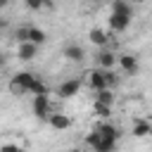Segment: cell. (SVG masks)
<instances>
[{
	"instance_id": "603a6c76",
	"label": "cell",
	"mask_w": 152,
	"mask_h": 152,
	"mask_svg": "<svg viewBox=\"0 0 152 152\" xmlns=\"http://www.w3.org/2000/svg\"><path fill=\"white\" fill-rule=\"evenodd\" d=\"M26 2V7L28 10H33V12H38V10H43L45 5H43V0H24Z\"/></svg>"
},
{
	"instance_id": "7402d4cb",
	"label": "cell",
	"mask_w": 152,
	"mask_h": 152,
	"mask_svg": "<svg viewBox=\"0 0 152 152\" xmlns=\"http://www.w3.org/2000/svg\"><path fill=\"white\" fill-rule=\"evenodd\" d=\"M10 93H12V95H26V90H24V88H21V86H19L14 78L10 81Z\"/></svg>"
},
{
	"instance_id": "8992f818",
	"label": "cell",
	"mask_w": 152,
	"mask_h": 152,
	"mask_svg": "<svg viewBox=\"0 0 152 152\" xmlns=\"http://www.w3.org/2000/svg\"><path fill=\"white\" fill-rule=\"evenodd\" d=\"M62 55H64L69 62H83V59H86V50H83V45H78V43H69Z\"/></svg>"
},
{
	"instance_id": "44dd1931",
	"label": "cell",
	"mask_w": 152,
	"mask_h": 152,
	"mask_svg": "<svg viewBox=\"0 0 152 152\" xmlns=\"http://www.w3.org/2000/svg\"><path fill=\"white\" fill-rule=\"evenodd\" d=\"M0 152H24L21 145H14V142H2L0 145Z\"/></svg>"
},
{
	"instance_id": "7a4b0ae2",
	"label": "cell",
	"mask_w": 152,
	"mask_h": 152,
	"mask_svg": "<svg viewBox=\"0 0 152 152\" xmlns=\"http://www.w3.org/2000/svg\"><path fill=\"white\" fill-rule=\"evenodd\" d=\"M116 64H119V66H121V71H124V74H128V76H135V74H138V69H140L138 57H135V55H128V52L116 55Z\"/></svg>"
},
{
	"instance_id": "8fae6325",
	"label": "cell",
	"mask_w": 152,
	"mask_h": 152,
	"mask_svg": "<svg viewBox=\"0 0 152 152\" xmlns=\"http://www.w3.org/2000/svg\"><path fill=\"white\" fill-rule=\"evenodd\" d=\"M48 124H50L55 131H66V128L71 126V119H69L66 114H59V112H57V114H50V116H48Z\"/></svg>"
},
{
	"instance_id": "cb8c5ba5",
	"label": "cell",
	"mask_w": 152,
	"mask_h": 152,
	"mask_svg": "<svg viewBox=\"0 0 152 152\" xmlns=\"http://www.w3.org/2000/svg\"><path fill=\"white\" fill-rule=\"evenodd\" d=\"M126 2H128V5H142L145 0H126Z\"/></svg>"
},
{
	"instance_id": "30bf717a",
	"label": "cell",
	"mask_w": 152,
	"mask_h": 152,
	"mask_svg": "<svg viewBox=\"0 0 152 152\" xmlns=\"http://www.w3.org/2000/svg\"><path fill=\"white\" fill-rule=\"evenodd\" d=\"M12 78H14V81L26 90V93H31V88H33V83H36V78H38V76H36V74H31V71H19V74H14Z\"/></svg>"
},
{
	"instance_id": "ac0fdd59",
	"label": "cell",
	"mask_w": 152,
	"mask_h": 152,
	"mask_svg": "<svg viewBox=\"0 0 152 152\" xmlns=\"http://www.w3.org/2000/svg\"><path fill=\"white\" fill-rule=\"evenodd\" d=\"M93 114L100 116V119H109V116H112V107L100 104V102H93Z\"/></svg>"
},
{
	"instance_id": "6da1fadb",
	"label": "cell",
	"mask_w": 152,
	"mask_h": 152,
	"mask_svg": "<svg viewBox=\"0 0 152 152\" xmlns=\"http://www.w3.org/2000/svg\"><path fill=\"white\" fill-rule=\"evenodd\" d=\"M86 145H88L93 152H114V150H116V142L109 140V138H104V135H100L97 131H90V133L86 135Z\"/></svg>"
},
{
	"instance_id": "83f0119b",
	"label": "cell",
	"mask_w": 152,
	"mask_h": 152,
	"mask_svg": "<svg viewBox=\"0 0 152 152\" xmlns=\"http://www.w3.org/2000/svg\"><path fill=\"white\" fill-rule=\"evenodd\" d=\"M52 2H55V0H43V5H52Z\"/></svg>"
},
{
	"instance_id": "4316f807",
	"label": "cell",
	"mask_w": 152,
	"mask_h": 152,
	"mask_svg": "<svg viewBox=\"0 0 152 152\" xmlns=\"http://www.w3.org/2000/svg\"><path fill=\"white\" fill-rule=\"evenodd\" d=\"M69 152H86V150H81V147H74V150H69Z\"/></svg>"
},
{
	"instance_id": "ffe728a7",
	"label": "cell",
	"mask_w": 152,
	"mask_h": 152,
	"mask_svg": "<svg viewBox=\"0 0 152 152\" xmlns=\"http://www.w3.org/2000/svg\"><path fill=\"white\" fill-rule=\"evenodd\" d=\"M14 36H17V40H19V43H28V26H19Z\"/></svg>"
},
{
	"instance_id": "3957f363",
	"label": "cell",
	"mask_w": 152,
	"mask_h": 152,
	"mask_svg": "<svg viewBox=\"0 0 152 152\" xmlns=\"http://www.w3.org/2000/svg\"><path fill=\"white\" fill-rule=\"evenodd\" d=\"M78 90H81V78H66V81H62V83H59L57 95H59L62 100H69V97L78 95Z\"/></svg>"
},
{
	"instance_id": "7c38bea8",
	"label": "cell",
	"mask_w": 152,
	"mask_h": 152,
	"mask_svg": "<svg viewBox=\"0 0 152 152\" xmlns=\"http://www.w3.org/2000/svg\"><path fill=\"white\" fill-rule=\"evenodd\" d=\"M131 133H133L135 138H147V135H152V124H150V121H145V119H135V121H133Z\"/></svg>"
},
{
	"instance_id": "9c48e42d",
	"label": "cell",
	"mask_w": 152,
	"mask_h": 152,
	"mask_svg": "<svg viewBox=\"0 0 152 152\" xmlns=\"http://www.w3.org/2000/svg\"><path fill=\"white\" fill-rule=\"evenodd\" d=\"M36 55H38V45H33V43H19L17 57H19L21 62H31Z\"/></svg>"
},
{
	"instance_id": "9a60e30c",
	"label": "cell",
	"mask_w": 152,
	"mask_h": 152,
	"mask_svg": "<svg viewBox=\"0 0 152 152\" xmlns=\"http://www.w3.org/2000/svg\"><path fill=\"white\" fill-rule=\"evenodd\" d=\"M112 14H124L133 19V5H128L126 0H112Z\"/></svg>"
},
{
	"instance_id": "52a82bcc",
	"label": "cell",
	"mask_w": 152,
	"mask_h": 152,
	"mask_svg": "<svg viewBox=\"0 0 152 152\" xmlns=\"http://www.w3.org/2000/svg\"><path fill=\"white\" fill-rule=\"evenodd\" d=\"M95 131H97L100 135H104V138L114 140V142H119V138H121V131H119L114 124H109V121H102L100 126H95Z\"/></svg>"
},
{
	"instance_id": "4fadbf2b",
	"label": "cell",
	"mask_w": 152,
	"mask_h": 152,
	"mask_svg": "<svg viewBox=\"0 0 152 152\" xmlns=\"http://www.w3.org/2000/svg\"><path fill=\"white\" fill-rule=\"evenodd\" d=\"M97 66L100 69H114V64H116V55L112 52V50H100V55H97Z\"/></svg>"
},
{
	"instance_id": "2e32d148",
	"label": "cell",
	"mask_w": 152,
	"mask_h": 152,
	"mask_svg": "<svg viewBox=\"0 0 152 152\" xmlns=\"http://www.w3.org/2000/svg\"><path fill=\"white\" fill-rule=\"evenodd\" d=\"M95 102H100V104H107V107H114V102H116V95L112 93V88H104V90H97V93H95Z\"/></svg>"
},
{
	"instance_id": "5bb4252c",
	"label": "cell",
	"mask_w": 152,
	"mask_h": 152,
	"mask_svg": "<svg viewBox=\"0 0 152 152\" xmlns=\"http://www.w3.org/2000/svg\"><path fill=\"white\" fill-rule=\"evenodd\" d=\"M88 38H90V43L93 45H97V48H104L107 43H109V33L107 31H102V28H90V33H88Z\"/></svg>"
},
{
	"instance_id": "f546056e",
	"label": "cell",
	"mask_w": 152,
	"mask_h": 152,
	"mask_svg": "<svg viewBox=\"0 0 152 152\" xmlns=\"http://www.w3.org/2000/svg\"><path fill=\"white\" fill-rule=\"evenodd\" d=\"M0 26H2V21H0Z\"/></svg>"
},
{
	"instance_id": "e0dca14e",
	"label": "cell",
	"mask_w": 152,
	"mask_h": 152,
	"mask_svg": "<svg viewBox=\"0 0 152 152\" xmlns=\"http://www.w3.org/2000/svg\"><path fill=\"white\" fill-rule=\"evenodd\" d=\"M45 40H48V36H45L43 28H38V26H28V43H33V45H43Z\"/></svg>"
},
{
	"instance_id": "f1b7e54d",
	"label": "cell",
	"mask_w": 152,
	"mask_h": 152,
	"mask_svg": "<svg viewBox=\"0 0 152 152\" xmlns=\"http://www.w3.org/2000/svg\"><path fill=\"white\" fill-rule=\"evenodd\" d=\"M95 2H107V0H95ZM109 2H112V0H109Z\"/></svg>"
},
{
	"instance_id": "484cf974",
	"label": "cell",
	"mask_w": 152,
	"mask_h": 152,
	"mask_svg": "<svg viewBox=\"0 0 152 152\" xmlns=\"http://www.w3.org/2000/svg\"><path fill=\"white\" fill-rule=\"evenodd\" d=\"M2 66H5V57L0 55V69H2Z\"/></svg>"
},
{
	"instance_id": "277c9868",
	"label": "cell",
	"mask_w": 152,
	"mask_h": 152,
	"mask_svg": "<svg viewBox=\"0 0 152 152\" xmlns=\"http://www.w3.org/2000/svg\"><path fill=\"white\" fill-rule=\"evenodd\" d=\"M33 114L38 119H45L52 114V107H50V97L48 95H33Z\"/></svg>"
},
{
	"instance_id": "d4e9b609",
	"label": "cell",
	"mask_w": 152,
	"mask_h": 152,
	"mask_svg": "<svg viewBox=\"0 0 152 152\" xmlns=\"http://www.w3.org/2000/svg\"><path fill=\"white\" fill-rule=\"evenodd\" d=\"M7 5H10V0H0V10H2V7H7Z\"/></svg>"
},
{
	"instance_id": "ba28073f",
	"label": "cell",
	"mask_w": 152,
	"mask_h": 152,
	"mask_svg": "<svg viewBox=\"0 0 152 152\" xmlns=\"http://www.w3.org/2000/svg\"><path fill=\"white\" fill-rule=\"evenodd\" d=\"M131 26V17H124V14H109V28L114 33H121Z\"/></svg>"
},
{
	"instance_id": "d6986e66",
	"label": "cell",
	"mask_w": 152,
	"mask_h": 152,
	"mask_svg": "<svg viewBox=\"0 0 152 152\" xmlns=\"http://www.w3.org/2000/svg\"><path fill=\"white\" fill-rule=\"evenodd\" d=\"M102 71H104V81H107V88H114V86L119 83V78H116L114 69H102Z\"/></svg>"
},
{
	"instance_id": "5b68a950",
	"label": "cell",
	"mask_w": 152,
	"mask_h": 152,
	"mask_svg": "<svg viewBox=\"0 0 152 152\" xmlns=\"http://www.w3.org/2000/svg\"><path fill=\"white\" fill-rule=\"evenodd\" d=\"M88 83H90V88L97 93V90H104L107 88V81H104V71L97 66V69H90L88 71Z\"/></svg>"
}]
</instances>
